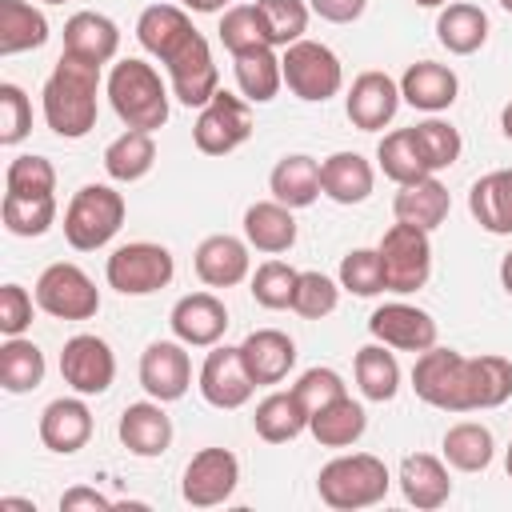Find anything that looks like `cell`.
Segmentation results:
<instances>
[{
	"label": "cell",
	"instance_id": "1",
	"mask_svg": "<svg viewBox=\"0 0 512 512\" xmlns=\"http://www.w3.org/2000/svg\"><path fill=\"white\" fill-rule=\"evenodd\" d=\"M96 92H100V64H88V60L60 52V60H56V68L40 92L48 128L64 140L88 136L96 128Z\"/></svg>",
	"mask_w": 512,
	"mask_h": 512
},
{
	"label": "cell",
	"instance_id": "2",
	"mask_svg": "<svg viewBox=\"0 0 512 512\" xmlns=\"http://www.w3.org/2000/svg\"><path fill=\"white\" fill-rule=\"evenodd\" d=\"M104 88H108L112 112L128 128H140V132L164 128V120H168V84L160 80V72L152 64L128 56V60L112 64Z\"/></svg>",
	"mask_w": 512,
	"mask_h": 512
},
{
	"label": "cell",
	"instance_id": "3",
	"mask_svg": "<svg viewBox=\"0 0 512 512\" xmlns=\"http://www.w3.org/2000/svg\"><path fill=\"white\" fill-rule=\"evenodd\" d=\"M388 464L372 452H352V456H336L320 468L316 476V492L328 508L336 512H352V508H372L388 496Z\"/></svg>",
	"mask_w": 512,
	"mask_h": 512
},
{
	"label": "cell",
	"instance_id": "4",
	"mask_svg": "<svg viewBox=\"0 0 512 512\" xmlns=\"http://www.w3.org/2000/svg\"><path fill=\"white\" fill-rule=\"evenodd\" d=\"M124 212L128 204L112 184H84L64 208V240L76 252H96L120 232Z\"/></svg>",
	"mask_w": 512,
	"mask_h": 512
},
{
	"label": "cell",
	"instance_id": "5",
	"mask_svg": "<svg viewBox=\"0 0 512 512\" xmlns=\"http://www.w3.org/2000/svg\"><path fill=\"white\" fill-rule=\"evenodd\" d=\"M412 388L440 412H472V356L432 344L412 364Z\"/></svg>",
	"mask_w": 512,
	"mask_h": 512
},
{
	"label": "cell",
	"instance_id": "6",
	"mask_svg": "<svg viewBox=\"0 0 512 512\" xmlns=\"http://www.w3.org/2000/svg\"><path fill=\"white\" fill-rule=\"evenodd\" d=\"M376 252H380V268H384V288L388 292L408 296V292H420L428 284V276H432V240H428L424 228L396 220L380 236Z\"/></svg>",
	"mask_w": 512,
	"mask_h": 512
},
{
	"label": "cell",
	"instance_id": "7",
	"mask_svg": "<svg viewBox=\"0 0 512 512\" xmlns=\"http://www.w3.org/2000/svg\"><path fill=\"white\" fill-rule=\"evenodd\" d=\"M104 276H108V288H116L120 296H148V292H160V288L172 284L176 260L164 244L132 240V244H120L108 256Z\"/></svg>",
	"mask_w": 512,
	"mask_h": 512
},
{
	"label": "cell",
	"instance_id": "8",
	"mask_svg": "<svg viewBox=\"0 0 512 512\" xmlns=\"http://www.w3.org/2000/svg\"><path fill=\"white\" fill-rule=\"evenodd\" d=\"M280 68H284L288 92L300 96V100H308V104H324L344 84L340 56L328 44H320V40H296V44H288L284 56H280Z\"/></svg>",
	"mask_w": 512,
	"mask_h": 512
},
{
	"label": "cell",
	"instance_id": "9",
	"mask_svg": "<svg viewBox=\"0 0 512 512\" xmlns=\"http://www.w3.org/2000/svg\"><path fill=\"white\" fill-rule=\"evenodd\" d=\"M36 308L56 320H92L100 312V288L80 264L56 260L36 280Z\"/></svg>",
	"mask_w": 512,
	"mask_h": 512
},
{
	"label": "cell",
	"instance_id": "10",
	"mask_svg": "<svg viewBox=\"0 0 512 512\" xmlns=\"http://www.w3.org/2000/svg\"><path fill=\"white\" fill-rule=\"evenodd\" d=\"M252 136V108L244 96H232L228 88H220L196 116L192 124V140L204 156H228L236 152L244 140Z\"/></svg>",
	"mask_w": 512,
	"mask_h": 512
},
{
	"label": "cell",
	"instance_id": "11",
	"mask_svg": "<svg viewBox=\"0 0 512 512\" xmlns=\"http://www.w3.org/2000/svg\"><path fill=\"white\" fill-rule=\"evenodd\" d=\"M60 376L72 392L80 396H100L112 388L116 380V356L108 348V340L92 336V332H80L72 340H64V352H60Z\"/></svg>",
	"mask_w": 512,
	"mask_h": 512
},
{
	"label": "cell",
	"instance_id": "12",
	"mask_svg": "<svg viewBox=\"0 0 512 512\" xmlns=\"http://www.w3.org/2000/svg\"><path fill=\"white\" fill-rule=\"evenodd\" d=\"M240 484V460L228 448H200L180 480V496L192 508H216L224 504Z\"/></svg>",
	"mask_w": 512,
	"mask_h": 512
},
{
	"label": "cell",
	"instance_id": "13",
	"mask_svg": "<svg viewBox=\"0 0 512 512\" xmlns=\"http://www.w3.org/2000/svg\"><path fill=\"white\" fill-rule=\"evenodd\" d=\"M164 68H168L172 96H176L180 104H188V108H204V104L220 92V68H216L212 48H208V40H204L200 32H196Z\"/></svg>",
	"mask_w": 512,
	"mask_h": 512
},
{
	"label": "cell",
	"instance_id": "14",
	"mask_svg": "<svg viewBox=\"0 0 512 512\" xmlns=\"http://www.w3.org/2000/svg\"><path fill=\"white\" fill-rule=\"evenodd\" d=\"M188 344L184 340H152L144 352H140V388L160 400V404H172L188 392L192 384V360L184 352Z\"/></svg>",
	"mask_w": 512,
	"mask_h": 512
},
{
	"label": "cell",
	"instance_id": "15",
	"mask_svg": "<svg viewBox=\"0 0 512 512\" xmlns=\"http://www.w3.org/2000/svg\"><path fill=\"white\" fill-rule=\"evenodd\" d=\"M256 392V380L240 356V348H216L204 356L200 364V396L212 404V408H244Z\"/></svg>",
	"mask_w": 512,
	"mask_h": 512
},
{
	"label": "cell",
	"instance_id": "16",
	"mask_svg": "<svg viewBox=\"0 0 512 512\" xmlns=\"http://www.w3.org/2000/svg\"><path fill=\"white\" fill-rule=\"evenodd\" d=\"M368 332L372 340L396 348V352H428L436 344V320L416 308V304H404V300H392V304H380L372 316H368Z\"/></svg>",
	"mask_w": 512,
	"mask_h": 512
},
{
	"label": "cell",
	"instance_id": "17",
	"mask_svg": "<svg viewBox=\"0 0 512 512\" xmlns=\"http://www.w3.org/2000/svg\"><path fill=\"white\" fill-rule=\"evenodd\" d=\"M400 84L388 72H360L344 96V112L352 120V128L360 132H380L384 124H392L396 108H400Z\"/></svg>",
	"mask_w": 512,
	"mask_h": 512
},
{
	"label": "cell",
	"instance_id": "18",
	"mask_svg": "<svg viewBox=\"0 0 512 512\" xmlns=\"http://www.w3.org/2000/svg\"><path fill=\"white\" fill-rule=\"evenodd\" d=\"M168 324H172V336L184 340L188 348H212L228 332V308L212 292H188L172 304Z\"/></svg>",
	"mask_w": 512,
	"mask_h": 512
},
{
	"label": "cell",
	"instance_id": "19",
	"mask_svg": "<svg viewBox=\"0 0 512 512\" xmlns=\"http://www.w3.org/2000/svg\"><path fill=\"white\" fill-rule=\"evenodd\" d=\"M116 432H120V444H124L132 456H144V460L164 456L168 444H172V420H168V412H164L160 400L128 404V408L120 412Z\"/></svg>",
	"mask_w": 512,
	"mask_h": 512
},
{
	"label": "cell",
	"instance_id": "20",
	"mask_svg": "<svg viewBox=\"0 0 512 512\" xmlns=\"http://www.w3.org/2000/svg\"><path fill=\"white\" fill-rule=\"evenodd\" d=\"M192 36H196V28L188 20V8H176V4H148L136 20V40L160 64H168Z\"/></svg>",
	"mask_w": 512,
	"mask_h": 512
},
{
	"label": "cell",
	"instance_id": "21",
	"mask_svg": "<svg viewBox=\"0 0 512 512\" xmlns=\"http://www.w3.org/2000/svg\"><path fill=\"white\" fill-rule=\"evenodd\" d=\"M248 248H252L248 240L228 236V232L204 236L200 248H196V276L208 288H232V284H240L248 276V268H252Z\"/></svg>",
	"mask_w": 512,
	"mask_h": 512
},
{
	"label": "cell",
	"instance_id": "22",
	"mask_svg": "<svg viewBox=\"0 0 512 512\" xmlns=\"http://www.w3.org/2000/svg\"><path fill=\"white\" fill-rule=\"evenodd\" d=\"M92 436V412L88 404L76 396H60L52 400L44 412H40V440L48 452H60V456H72L88 444Z\"/></svg>",
	"mask_w": 512,
	"mask_h": 512
},
{
	"label": "cell",
	"instance_id": "23",
	"mask_svg": "<svg viewBox=\"0 0 512 512\" xmlns=\"http://www.w3.org/2000/svg\"><path fill=\"white\" fill-rule=\"evenodd\" d=\"M240 356H244V364H248L256 388H264V384H280V380L292 372V364H296V344H292V336L280 332V328H256V332L244 336Z\"/></svg>",
	"mask_w": 512,
	"mask_h": 512
},
{
	"label": "cell",
	"instance_id": "24",
	"mask_svg": "<svg viewBox=\"0 0 512 512\" xmlns=\"http://www.w3.org/2000/svg\"><path fill=\"white\" fill-rule=\"evenodd\" d=\"M400 492L412 508L420 512H432L440 504H448L452 496V480H448V468L440 456H428V452H408L400 460Z\"/></svg>",
	"mask_w": 512,
	"mask_h": 512
},
{
	"label": "cell",
	"instance_id": "25",
	"mask_svg": "<svg viewBox=\"0 0 512 512\" xmlns=\"http://www.w3.org/2000/svg\"><path fill=\"white\" fill-rule=\"evenodd\" d=\"M120 48V28L104 12H76L64 20V52L88 64H108Z\"/></svg>",
	"mask_w": 512,
	"mask_h": 512
},
{
	"label": "cell",
	"instance_id": "26",
	"mask_svg": "<svg viewBox=\"0 0 512 512\" xmlns=\"http://www.w3.org/2000/svg\"><path fill=\"white\" fill-rule=\"evenodd\" d=\"M456 92H460V80L448 64H436V60H420V64H408V72L400 76V96L420 108V112H444L456 104Z\"/></svg>",
	"mask_w": 512,
	"mask_h": 512
},
{
	"label": "cell",
	"instance_id": "27",
	"mask_svg": "<svg viewBox=\"0 0 512 512\" xmlns=\"http://www.w3.org/2000/svg\"><path fill=\"white\" fill-rule=\"evenodd\" d=\"M472 220L492 236H512V168H496L480 176L468 192Z\"/></svg>",
	"mask_w": 512,
	"mask_h": 512
},
{
	"label": "cell",
	"instance_id": "28",
	"mask_svg": "<svg viewBox=\"0 0 512 512\" xmlns=\"http://www.w3.org/2000/svg\"><path fill=\"white\" fill-rule=\"evenodd\" d=\"M376 172L360 152H332L328 160H320V188L328 200L336 204H360L372 196Z\"/></svg>",
	"mask_w": 512,
	"mask_h": 512
},
{
	"label": "cell",
	"instance_id": "29",
	"mask_svg": "<svg viewBox=\"0 0 512 512\" xmlns=\"http://www.w3.org/2000/svg\"><path fill=\"white\" fill-rule=\"evenodd\" d=\"M244 240L256 252H268V256L288 252L296 244V216H292V208L280 204V200H256L244 212Z\"/></svg>",
	"mask_w": 512,
	"mask_h": 512
},
{
	"label": "cell",
	"instance_id": "30",
	"mask_svg": "<svg viewBox=\"0 0 512 512\" xmlns=\"http://www.w3.org/2000/svg\"><path fill=\"white\" fill-rule=\"evenodd\" d=\"M448 208H452V196H448V188H444L436 176L400 184V192H396V200H392L396 220L416 224V228H424V232L440 228V224L448 220Z\"/></svg>",
	"mask_w": 512,
	"mask_h": 512
},
{
	"label": "cell",
	"instance_id": "31",
	"mask_svg": "<svg viewBox=\"0 0 512 512\" xmlns=\"http://www.w3.org/2000/svg\"><path fill=\"white\" fill-rule=\"evenodd\" d=\"M268 188H272V200H280L288 208H308L324 192L320 188V164L312 156H304V152L280 156L272 176H268Z\"/></svg>",
	"mask_w": 512,
	"mask_h": 512
},
{
	"label": "cell",
	"instance_id": "32",
	"mask_svg": "<svg viewBox=\"0 0 512 512\" xmlns=\"http://www.w3.org/2000/svg\"><path fill=\"white\" fill-rule=\"evenodd\" d=\"M364 428H368V416L352 396H336L332 404L308 416V432L316 436L320 448H352L364 436Z\"/></svg>",
	"mask_w": 512,
	"mask_h": 512
},
{
	"label": "cell",
	"instance_id": "33",
	"mask_svg": "<svg viewBox=\"0 0 512 512\" xmlns=\"http://www.w3.org/2000/svg\"><path fill=\"white\" fill-rule=\"evenodd\" d=\"M436 40L452 52V56H472L476 48H484L488 40V12L476 4H444L436 16Z\"/></svg>",
	"mask_w": 512,
	"mask_h": 512
},
{
	"label": "cell",
	"instance_id": "34",
	"mask_svg": "<svg viewBox=\"0 0 512 512\" xmlns=\"http://www.w3.org/2000/svg\"><path fill=\"white\" fill-rule=\"evenodd\" d=\"M236 64V84H240V96L248 104H268L276 100L280 84H284V68H280V56L272 52V44H260V48H248L240 56H232Z\"/></svg>",
	"mask_w": 512,
	"mask_h": 512
},
{
	"label": "cell",
	"instance_id": "35",
	"mask_svg": "<svg viewBox=\"0 0 512 512\" xmlns=\"http://www.w3.org/2000/svg\"><path fill=\"white\" fill-rule=\"evenodd\" d=\"M252 428L260 440L268 444H288L296 440L304 428H308V408L296 400V392H268L260 404H256V416H252Z\"/></svg>",
	"mask_w": 512,
	"mask_h": 512
},
{
	"label": "cell",
	"instance_id": "36",
	"mask_svg": "<svg viewBox=\"0 0 512 512\" xmlns=\"http://www.w3.org/2000/svg\"><path fill=\"white\" fill-rule=\"evenodd\" d=\"M156 164V140L152 132H140V128H128L120 132L108 148H104V172L116 180V184H136L152 172Z\"/></svg>",
	"mask_w": 512,
	"mask_h": 512
},
{
	"label": "cell",
	"instance_id": "37",
	"mask_svg": "<svg viewBox=\"0 0 512 512\" xmlns=\"http://www.w3.org/2000/svg\"><path fill=\"white\" fill-rule=\"evenodd\" d=\"M48 40V20L28 0H0V56L32 52Z\"/></svg>",
	"mask_w": 512,
	"mask_h": 512
},
{
	"label": "cell",
	"instance_id": "38",
	"mask_svg": "<svg viewBox=\"0 0 512 512\" xmlns=\"http://www.w3.org/2000/svg\"><path fill=\"white\" fill-rule=\"evenodd\" d=\"M44 372H48L44 352H40L32 340L8 336V340L0 344V384H4V392L20 396V392L40 388V384H44Z\"/></svg>",
	"mask_w": 512,
	"mask_h": 512
},
{
	"label": "cell",
	"instance_id": "39",
	"mask_svg": "<svg viewBox=\"0 0 512 512\" xmlns=\"http://www.w3.org/2000/svg\"><path fill=\"white\" fill-rule=\"evenodd\" d=\"M492 452H496V440L476 420H460L444 432V460L456 472H484L492 464Z\"/></svg>",
	"mask_w": 512,
	"mask_h": 512
},
{
	"label": "cell",
	"instance_id": "40",
	"mask_svg": "<svg viewBox=\"0 0 512 512\" xmlns=\"http://www.w3.org/2000/svg\"><path fill=\"white\" fill-rule=\"evenodd\" d=\"M356 384H360L364 400H376V404H384L400 392V364L388 352V344L376 340L356 352Z\"/></svg>",
	"mask_w": 512,
	"mask_h": 512
},
{
	"label": "cell",
	"instance_id": "41",
	"mask_svg": "<svg viewBox=\"0 0 512 512\" xmlns=\"http://www.w3.org/2000/svg\"><path fill=\"white\" fill-rule=\"evenodd\" d=\"M376 160H380V172L396 184H412V180H424L432 176V168L424 164L420 148H416V136L412 128H396L388 132L380 144H376Z\"/></svg>",
	"mask_w": 512,
	"mask_h": 512
},
{
	"label": "cell",
	"instance_id": "42",
	"mask_svg": "<svg viewBox=\"0 0 512 512\" xmlns=\"http://www.w3.org/2000/svg\"><path fill=\"white\" fill-rule=\"evenodd\" d=\"M0 216H4V228L12 236H44L52 224H56V196H12L4 192V204H0Z\"/></svg>",
	"mask_w": 512,
	"mask_h": 512
},
{
	"label": "cell",
	"instance_id": "43",
	"mask_svg": "<svg viewBox=\"0 0 512 512\" xmlns=\"http://www.w3.org/2000/svg\"><path fill=\"white\" fill-rule=\"evenodd\" d=\"M512 400V360L508 356H472V412L500 408Z\"/></svg>",
	"mask_w": 512,
	"mask_h": 512
},
{
	"label": "cell",
	"instance_id": "44",
	"mask_svg": "<svg viewBox=\"0 0 512 512\" xmlns=\"http://www.w3.org/2000/svg\"><path fill=\"white\" fill-rule=\"evenodd\" d=\"M256 12H260V24L268 32V44L272 48H288V44L304 40L312 8L304 0H256Z\"/></svg>",
	"mask_w": 512,
	"mask_h": 512
},
{
	"label": "cell",
	"instance_id": "45",
	"mask_svg": "<svg viewBox=\"0 0 512 512\" xmlns=\"http://www.w3.org/2000/svg\"><path fill=\"white\" fill-rule=\"evenodd\" d=\"M412 136H416V148H420L424 164L432 168V176H436L440 168H452V164L460 160V148H464V140H460V132H456L448 120H440V116H428V120L412 124Z\"/></svg>",
	"mask_w": 512,
	"mask_h": 512
},
{
	"label": "cell",
	"instance_id": "46",
	"mask_svg": "<svg viewBox=\"0 0 512 512\" xmlns=\"http://www.w3.org/2000/svg\"><path fill=\"white\" fill-rule=\"evenodd\" d=\"M220 44L232 52V56H240V52H248V48H260V44H268V32H264V24H260V12H256V4H232V8H224V16H220Z\"/></svg>",
	"mask_w": 512,
	"mask_h": 512
},
{
	"label": "cell",
	"instance_id": "47",
	"mask_svg": "<svg viewBox=\"0 0 512 512\" xmlns=\"http://www.w3.org/2000/svg\"><path fill=\"white\" fill-rule=\"evenodd\" d=\"M296 280L300 272L284 260H264L256 272H252V300L260 308H292V296H296Z\"/></svg>",
	"mask_w": 512,
	"mask_h": 512
},
{
	"label": "cell",
	"instance_id": "48",
	"mask_svg": "<svg viewBox=\"0 0 512 512\" xmlns=\"http://www.w3.org/2000/svg\"><path fill=\"white\" fill-rule=\"evenodd\" d=\"M340 304V284L324 272H300L296 280V296H292V312L304 320H324L328 312H336Z\"/></svg>",
	"mask_w": 512,
	"mask_h": 512
},
{
	"label": "cell",
	"instance_id": "49",
	"mask_svg": "<svg viewBox=\"0 0 512 512\" xmlns=\"http://www.w3.org/2000/svg\"><path fill=\"white\" fill-rule=\"evenodd\" d=\"M4 188L12 196H48V192H56V168H52V160L32 156V152L16 156L4 172Z\"/></svg>",
	"mask_w": 512,
	"mask_h": 512
},
{
	"label": "cell",
	"instance_id": "50",
	"mask_svg": "<svg viewBox=\"0 0 512 512\" xmlns=\"http://www.w3.org/2000/svg\"><path fill=\"white\" fill-rule=\"evenodd\" d=\"M340 288H348L352 296H376V292H388V288H384L380 252H376V248H352V252L340 260Z\"/></svg>",
	"mask_w": 512,
	"mask_h": 512
},
{
	"label": "cell",
	"instance_id": "51",
	"mask_svg": "<svg viewBox=\"0 0 512 512\" xmlns=\"http://www.w3.org/2000/svg\"><path fill=\"white\" fill-rule=\"evenodd\" d=\"M32 128V104L20 84H0V144L12 148Z\"/></svg>",
	"mask_w": 512,
	"mask_h": 512
},
{
	"label": "cell",
	"instance_id": "52",
	"mask_svg": "<svg viewBox=\"0 0 512 512\" xmlns=\"http://www.w3.org/2000/svg\"><path fill=\"white\" fill-rule=\"evenodd\" d=\"M292 392H296V400L308 408V416H312L316 408L332 404L336 396H348V388H344V380H340L336 368H308V372H300V380L292 384Z\"/></svg>",
	"mask_w": 512,
	"mask_h": 512
},
{
	"label": "cell",
	"instance_id": "53",
	"mask_svg": "<svg viewBox=\"0 0 512 512\" xmlns=\"http://www.w3.org/2000/svg\"><path fill=\"white\" fill-rule=\"evenodd\" d=\"M28 324H32V296L20 284H4L0 288V332L24 336Z\"/></svg>",
	"mask_w": 512,
	"mask_h": 512
},
{
	"label": "cell",
	"instance_id": "54",
	"mask_svg": "<svg viewBox=\"0 0 512 512\" xmlns=\"http://www.w3.org/2000/svg\"><path fill=\"white\" fill-rule=\"evenodd\" d=\"M308 8L328 24H352L364 16L368 0H308Z\"/></svg>",
	"mask_w": 512,
	"mask_h": 512
},
{
	"label": "cell",
	"instance_id": "55",
	"mask_svg": "<svg viewBox=\"0 0 512 512\" xmlns=\"http://www.w3.org/2000/svg\"><path fill=\"white\" fill-rule=\"evenodd\" d=\"M60 508L64 512H76V508H112V500L104 492H96V488H68L60 496Z\"/></svg>",
	"mask_w": 512,
	"mask_h": 512
},
{
	"label": "cell",
	"instance_id": "56",
	"mask_svg": "<svg viewBox=\"0 0 512 512\" xmlns=\"http://www.w3.org/2000/svg\"><path fill=\"white\" fill-rule=\"evenodd\" d=\"M180 8H188V12H224L228 0H180Z\"/></svg>",
	"mask_w": 512,
	"mask_h": 512
},
{
	"label": "cell",
	"instance_id": "57",
	"mask_svg": "<svg viewBox=\"0 0 512 512\" xmlns=\"http://www.w3.org/2000/svg\"><path fill=\"white\" fill-rule=\"evenodd\" d=\"M500 284H504V292L512 296V252L500 260Z\"/></svg>",
	"mask_w": 512,
	"mask_h": 512
},
{
	"label": "cell",
	"instance_id": "58",
	"mask_svg": "<svg viewBox=\"0 0 512 512\" xmlns=\"http://www.w3.org/2000/svg\"><path fill=\"white\" fill-rule=\"evenodd\" d=\"M0 508H20V512H36L32 500H16V496H0Z\"/></svg>",
	"mask_w": 512,
	"mask_h": 512
},
{
	"label": "cell",
	"instance_id": "59",
	"mask_svg": "<svg viewBox=\"0 0 512 512\" xmlns=\"http://www.w3.org/2000/svg\"><path fill=\"white\" fill-rule=\"evenodd\" d=\"M500 132L512 140V100H508V104H504V112H500Z\"/></svg>",
	"mask_w": 512,
	"mask_h": 512
},
{
	"label": "cell",
	"instance_id": "60",
	"mask_svg": "<svg viewBox=\"0 0 512 512\" xmlns=\"http://www.w3.org/2000/svg\"><path fill=\"white\" fill-rule=\"evenodd\" d=\"M412 4H420V8H444L448 0H412Z\"/></svg>",
	"mask_w": 512,
	"mask_h": 512
},
{
	"label": "cell",
	"instance_id": "61",
	"mask_svg": "<svg viewBox=\"0 0 512 512\" xmlns=\"http://www.w3.org/2000/svg\"><path fill=\"white\" fill-rule=\"evenodd\" d=\"M504 468H508V480H512V444H508V456H504Z\"/></svg>",
	"mask_w": 512,
	"mask_h": 512
},
{
	"label": "cell",
	"instance_id": "62",
	"mask_svg": "<svg viewBox=\"0 0 512 512\" xmlns=\"http://www.w3.org/2000/svg\"><path fill=\"white\" fill-rule=\"evenodd\" d=\"M500 8H504V12H512V0H500Z\"/></svg>",
	"mask_w": 512,
	"mask_h": 512
},
{
	"label": "cell",
	"instance_id": "63",
	"mask_svg": "<svg viewBox=\"0 0 512 512\" xmlns=\"http://www.w3.org/2000/svg\"><path fill=\"white\" fill-rule=\"evenodd\" d=\"M44 4H64V0H44Z\"/></svg>",
	"mask_w": 512,
	"mask_h": 512
}]
</instances>
